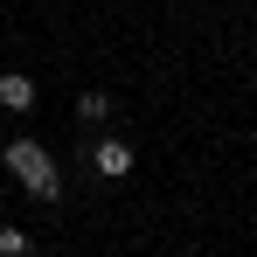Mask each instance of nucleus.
<instances>
[{"instance_id":"1","label":"nucleus","mask_w":257,"mask_h":257,"mask_svg":"<svg viewBox=\"0 0 257 257\" xmlns=\"http://www.w3.org/2000/svg\"><path fill=\"white\" fill-rule=\"evenodd\" d=\"M7 167L21 174V188H28L35 202H56V195H63V174L49 160V146H35V139H14V146H7Z\"/></svg>"},{"instance_id":"2","label":"nucleus","mask_w":257,"mask_h":257,"mask_svg":"<svg viewBox=\"0 0 257 257\" xmlns=\"http://www.w3.org/2000/svg\"><path fill=\"white\" fill-rule=\"evenodd\" d=\"M90 167L104 174V181H125V174H132V146H125V139H97V153H90Z\"/></svg>"},{"instance_id":"3","label":"nucleus","mask_w":257,"mask_h":257,"mask_svg":"<svg viewBox=\"0 0 257 257\" xmlns=\"http://www.w3.org/2000/svg\"><path fill=\"white\" fill-rule=\"evenodd\" d=\"M0 104H7V111H28V104H35V84H28L21 70H7V77H0Z\"/></svg>"},{"instance_id":"4","label":"nucleus","mask_w":257,"mask_h":257,"mask_svg":"<svg viewBox=\"0 0 257 257\" xmlns=\"http://www.w3.org/2000/svg\"><path fill=\"white\" fill-rule=\"evenodd\" d=\"M104 111H111V97H104V90H84V97H77V118H84V125H97Z\"/></svg>"},{"instance_id":"5","label":"nucleus","mask_w":257,"mask_h":257,"mask_svg":"<svg viewBox=\"0 0 257 257\" xmlns=\"http://www.w3.org/2000/svg\"><path fill=\"white\" fill-rule=\"evenodd\" d=\"M0 257H35V243H28L21 229H0Z\"/></svg>"}]
</instances>
